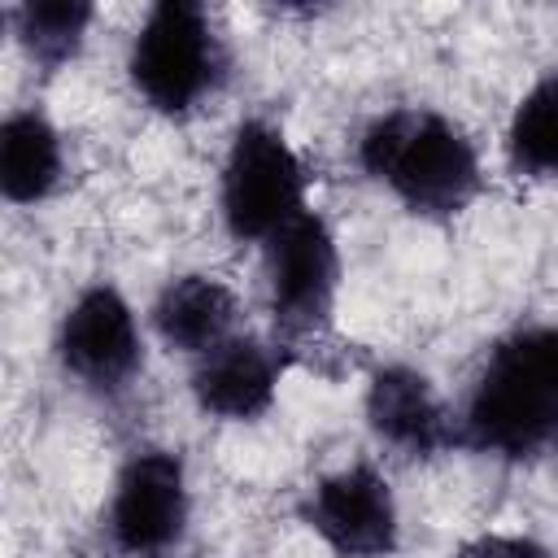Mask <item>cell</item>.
I'll use <instances>...</instances> for the list:
<instances>
[{
	"instance_id": "1",
	"label": "cell",
	"mask_w": 558,
	"mask_h": 558,
	"mask_svg": "<svg viewBox=\"0 0 558 558\" xmlns=\"http://www.w3.org/2000/svg\"><path fill=\"white\" fill-rule=\"evenodd\" d=\"M462 423L466 440L497 458H532L558 440V327H523L497 340Z\"/></svg>"
},
{
	"instance_id": "2",
	"label": "cell",
	"mask_w": 558,
	"mask_h": 558,
	"mask_svg": "<svg viewBox=\"0 0 558 558\" xmlns=\"http://www.w3.org/2000/svg\"><path fill=\"white\" fill-rule=\"evenodd\" d=\"M362 170L379 179L405 209L449 218L480 192L471 140L432 109H392L375 118L357 144Z\"/></svg>"
},
{
	"instance_id": "3",
	"label": "cell",
	"mask_w": 558,
	"mask_h": 558,
	"mask_svg": "<svg viewBox=\"0 0 558 558\" xmlns=\"http://www.w3.org/2000/svg\"><path fill=\"white\" fill-rule=\"evenodd\" d=\"M222 78V44L192 0H161L148 9L131 44V83L157 113L196 109Z\"/></svg>"
},
{
	"instance_id": "4",
	"label": "cell",
	"mask_w": 558,
	"mask_h": 558,
	"mask_svg": "<svg viewBox=\"0 0 558 558\" xmlns=\"http://www.w3.org/2000/svg\"><path fill=\"white\" fill-rule=\"evenodd\" d=\"M305 214V170L270 122H244L222 166V218L235 240H270Z\"/></svg>"
},
{
	"instance_id": "5",
	"label": "cell",
	"mask_w": 558,
	"mask_h": 558,
	"mask_svg": "<svg viewBox=\"0 0 558 558\" xmlns=\"http://www.w3.org/2000/svg\"><path fill=\"white\" fill-rule=\"evenodd\" d=\"M109 541L126 558H170L187 532V480L170 449L135 453L109 501Z\"/></svg>"
},
{
	"instance_id": "6",
	"label": "cell",
	"mask_w": 558,
	"mask_h": 558,
	"mask_svg": "<svg viewBox=\"0 0 558 558\" xmlns=\"http://www.w3.org/2000/svg\"><path fill=\"white\" fill-rule=\"evenodd\" d=\"M266 275H270V305L288 331H314L331 318L336 283H340V253L318 214H296L266 240Z\"/></svg>"
},
{
	"instance_id": "7",
	"label": "cell",
	"mask_w": 558,
	"mask_h": 558,
	"mask_svg": "<svg viewBox=\"0 0 558 558\" xmlns=\"http://www.w3.org/2000/svg\"><path fill=\"white\" fill-rule=\"evenodd\" d=\"M57 353H61V366L87 388L96 392L126 388V379L140 371L144 349H140L135 314L122 301V292L109 283L87 288L61 318Z\"/></svg>"
},
{
	"instance_id": "8",
	"label": "cell",
	"mask_w": 558,
	"mask_h": 558,
	"mask_svg": "<svg viewBox=\"0 0 558 558\" xmlns=\"http://www.w3.org/2000/svg\"><path fill=\"white\" fill-rule=\"evenodd\" d=\"M305 523L340 554V558H384L397 545V501L388 480L353 462L336 475H323L310 488Z\"/></svg>"
},
{
	"instance_id": "9",
	"label": "cell",
	"mask_w": 558,
	"mask_h": 558,
	"mask_svg": "<svg viewBox=\"0 0 558 558\" xmlns=\"http://www.w3.org/2000/svg\"><path fill=\"white\" fill-rule=\"evenodd\" d=\"M283 375V357L262 340H227L201 357L192 375L196 405L218 418H257L270 410Z\"/></svg>"
},
{
	"instance_id": "10",
	"label": "cell",
	"mask_w": 558,
	"mask_h": 558,
	"mask_svg": "<svg viewBox=\"0 0 558 558\" xmlns=\"http://www.w3.org/2000/svg\"><path fill=\"white\" fill-rule=\"evenodd\" d=\"M366 418L375 436L410 458H427L449 440L445 410L432 384L410 366H379L366 388Z\"/></svg>"
},
{
	"instance_id": "11",
	"label": "cell",
	"mask_w": 558,
	"mask_h": 558,
	"mask_svg": "<svg viewBox=\"0 0 558 558\" xmlns=\"http://www.w3.org/2000/svg\"><path fill=\"white\" fill-rule=\"evenodd\" d=\"M153 323L170 349L205 357L231 340L227 331L235 323V296L227 283H218L209 275H179L161 288V296L153 305Z\"/></svg>"
},
{
	"instance_id": "12",
	"label": "cell",
	"mask_w": 558,
	"mask_h": 558,
	"mask_svg": "<svg viewBox=\"0 0 558 558\" xmlns=\"http://www.w3.org/2000/svg\"><path fill=\"white\" fill-rule=\"evenodd\" d=\"M61 179V135L35 109L9 113L0 126V192L13 205L44 201Z\"/></svg>"
},
{
	"instance_id": "13",
	"label": "cell",
	"mask_w": 558,
	"mask_h": 558,
	"mask_svg": "<svg viewBox=\"0 0 558 558\" xmlns=\"http://www.w3.org/2000/svg\"><path fill=\"white\" fill-rule=\"evenodd\" d=\"M510 166L532 179H558V74H545L514 109L506 131Z\"/></svg>"
},
{
	"instance_id": "14",
	"label": "cell",
	"mask_w": 558,
	"mask_h": 558,
	"mask_svg": "<svg viewBox=\"0 0 558 558\" xmlns=\"http://www.w3.org/2000/svg\"><path fill=\"white\" fill-rule=\"evenodd\" d=\"M87 22H92V4H83V0H31V4H22L13 13L22 48L44 70L65 65L83 48Z\"/></svg>"
},
{
	"instance_id": "15",
	"label": "cell",
	"mask_w": 558,
	"mask_h": 558,
	"mask_svg": "<svg viewBox=\"0 0 558 558\" xmlns=\"http://www.w3.org/2000/svg\"><path fill=\"white\" fill-rule=\"evenodd\" d=\"M462 558H549V549L527 536H480L462 549Z\"/></svg>"
}]
</instances>
